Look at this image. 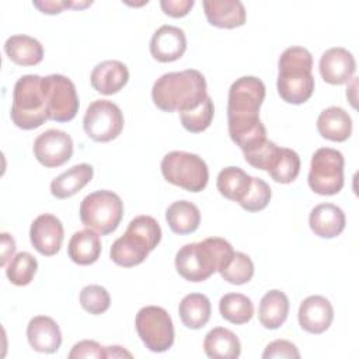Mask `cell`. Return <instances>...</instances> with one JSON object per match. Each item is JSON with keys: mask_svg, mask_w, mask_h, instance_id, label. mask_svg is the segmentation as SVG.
Returning a JSON list of instances; mask_svg holds the SVG:
<instances>
[{"mask_svg": "<svg viewBox=\"0 0 359 359\" xmlns=\"http://www.w3.org/2000/svg\"><path fill=\"white\" fill-rule=\"evenodd\" d=\"M264 100L265 84L254 76L240 77L229 88V136L243 154L258 149L268 140L266 129L259 119V108Z\"/></svg>", "mask_w": 359, "mask_h": 359, "instance_id": "obj_1", "label": "cell"}, {"mask_svg": "<svg viewBox=\"0 0 359 359\" xmlns=\"http://www.w3.org/2000/svg\"><path fill=\"white\" fill-rule=\"evenodd\" d=\"M206 97V80L195 69L165 73L154 81L151 88L153 102L164 112L191 111L199 107Z\"/></svg>", "mask_w": 359, "mask_h": 359, "instance_id": "obj_2", "label": "cell"}, {"mask_svg": "<svg viewBox=\"0 0 359 359\" xmlns=\"http://www.w3.org/2000/svg\"><path fill=\"white\" fill-rule=\"evenodd\" d=\"M234 254L231 244L220 237H209L181 247L175 254L177 272L189 282H203Z\"/></svg>", "mask_w": 359, "mask_h": 359, "instance_id": "obj_3", "label": "cell"}, {"mask_svg": "<svg viewBox=\"0 0 359 359\" xmlns=\"http://www.w3.org/2000/svg\"><path fill=\"white\" fill-rule=\"evenodd\" d=\"M313 56L303 46L285 49L278 60V93L287 104H303L314 91Z\"/></svg>", "mask_w": 359, "mask_h": 359, "instance_id": "obj_4", "label": "cell"}, {"mask_svg": "<svg viewBox=\"0 0 359 359\" xmlns=\"http://www.w3.org/2000/svg\"><path fill=\"white\" fill-rule=\"evenodd\" d=\"M161 240V229L157 220L147 215L136 216L128 224L123 236L111 247V259L123 268L142 264Z\"/></svg>", "mask_w": 359, "mask_h": 359, "instance_id": "obj_5", "label": "cell"}, {"mask_svg": "<svg viewBox=\"0 0 359 359\" xmlns=\"http://www.w3.org/2000/svg\"><path fill=\"white\" fill-rule=\"evenodd\" d=\"M10 116L13 123L24 130L36 129L49 119L41 76L25 74L17 80Z\"/></svg>", "mask_w": 359, "mask_h": 359, "instance_id": "obj_6", "label": "cell"}, {"mask_svg": "<svg viewBox=\"0 0 359 359\" xmlns=\"http://www.w3.org/2000/svg\"><path fill=\"white\" fill-rule=\"evenodd\" d=\"M79 213L87 229L105 236L119 226L123 216V202L115 192L100 189L81 201Z\"/></svg>", "mask_w": 359, "mask_h": 359, "instance_id": "obj_7", "label": "cell"}, {"mask_svg": "<svg viewBox=\"0 0 359 359\" xmlns=\"http://www.w3.org/2000/svg\"><path fill=\"white\" fill-rule=\"evenodd\" d=\"M161 174L167 182L189 192H201L209 181V170L202 157L180 150L163 157Z\"/></svg>", "mask_w": 359, "mask_h": 359, "instance_id": "obj_8", "label": "cell"}, {"mask_svg": "<svg viewBox=\"0 0 359 359\" xmlns=\"http://www.w3.org/2000/svg\"><path fill=\"white\" fill-rule=\"evenodd\" d=\"M309 187L318 195H335L344 187V156L331 147L314 151L309 171Z\"/></svg>", "mask_w": 359, "mask_h": 359, "instance_id": "obj_9", "label": "cell"}, {"mask_svg": "<svg viewBox=\"0 0 359 359\" xmlns=\"http://www.w3.org/2000/svg\"><path fill=\"white\" fill-rule=\"evenodd\" d=\"M136 331L151 352H165L174 344V325L170 314L158 306L142 307L135 320Z\"/></svg>", "mask_w": 359, "mask_h": 359, "instance_id": "obj_10", "label": "cell"}, {"mask_svg": "<svg viewBox=\"0 0 359 359\" xmlns=\"http://www.w3.org/2000/svg\"><path fill=\"white\" fill-rule=\"evenodd\" d=\"M42 90L50 121L69 122L79 112V97L74 83L63 74L42 77Z\"/></svg>", "mask_w": 359, "mask_h": 359, "instance_id": "obj_11", "label": "cell"}, {"mask_svg": "<svg viewBox=\"0 0 359 359\" xmlns=\"http://www.w3.org/2000/svg\"><path fill=\"white\" fill-rule=\"evenodd\" d=\"M86 135L95 142H111L123 129V115L116 104L108 100L93 101L83 118Z\"/></svg>", "mask_w": 359, "mask_h": 359, "instance_id": "obj_12", "label": "cell"}, {"mask_svg": "<svg viewBox=\"0 0 359 359\" xmlns=\"http://www.w3.org/2000/svg\"><path fill=\"white\" fill-rule=\"evenodd\" d=\"M34 156L45 167L53 168L67 163L73 156L70 135L59 129L42 132L34 142Z\"/></svg>", "mask_w": 359, "mask_h": 359, "instance_id": "obj_13", "label": "cell"}, {"mask_svg": "<svg viewBox=\"0 0 359 359\" xmlns=\"http://www.w3.org/2000/svg\"><path fill=\"white\" fill-rule=\"evenodd\" d=\"M63 236L65 231L62 222L50 213L39 215L31 223V244L39 254L45 257H52L59 252L63 243Z\"/></svg>", "mask_w": 359, "mask_h": 359, "instance_id": "obj_14", "label": "cell"}, {"mask_svg": "<svg viewBox=\"0 0 359 359\" xmlns=\"http://www.w3.org/2000/svg\"><path fill=\"white\" fill-rule=\"evenodd\" d=\"M320 74L328 84L339 86L348 83L355 70L356 62L349 50L341 46L327 49L320 59Z\"/></svg>", "mask_w": 359, "mask_h": 359, "instance_id": "obj_15", "label": "cell"}, {"mask_svg": "<svg viewBox=\"0 0 359 359\" xmlns=\"http://www.w3.org/2000/svg\"><path fill=\"white\" fill-rule=\"evenodd\" d=\"M187 50V38L181 28L161 25L151 36L150 53L161 63L178 60Z\"/></svg>", "mask_w": 359, "mask_h": 359, "instance_id": "obj_16", "label": "cell"}, {"mask_svg": "<svg viewBox=\"0 0 359 359\" xmlns=\"http://www.w3.org/2000/svg\"><path fill=\"white\" fill-rule=\"evenodd\" d=\"M299 324L310 334H323L334 320V309L328 299L314 294L306 297L299 307Z\"/></svg>", "mask_w": 359, "mask_h": 359, "instance_id": "obj_17", "label": "cell"}, {"mask_svg": "<svg viewBox=\"0 0 359 359\" xmlns=\"http://www.w3.org/2000/svg\"><path fill=\"white\" fill-rule=\"evenodd\" d=\"M27 338L31 348L42 353H53L62 344L59 325L48 316H36L29 320L27 325Z\"/></svg>", "mask_w": 359, "mask_h": 359, "instance_id": "obj_18", "label": "cell"}, {"mask_svg": "<svg viewBox=\"0 0 359 359\" xmlns=\"http://www.w3.org/2000/svg\"><path fill=\"white\" fill-rule=\"evenodd\" d=\"M129 80L126 65L119 60H104L98 63L90 76L91 86L104 95H112L122 90Z\"/></svg>", "mask_w": 359, "mask_h": 359, "instance_id": "obj_19", "label": "cell"}, {"mask_svg": "<svg viewBox=\"0 0 359 359\" xmlns=\"http://www.w3.org/2000/svg\"><path fill=\"white\" fill-rule=\"evenodd\" d=\"M205 15L217 28H237L245 24V8L240 0H205Z\"/></svg>", "mask_w": 359, "mask_h": 359, "instance_id": "obj_20", "label": "cell"}, {"mask_svg": "<svg viewBox=\"0 0 359 359\" xmlns=\"http://www.w3.org/2000/svg\"><path fill=\"white\" fill-rule=\"evenodd\" d=\"M345 213L341 208L332 203L317 205L309 216L311 231L321 238H334L345 229Z\"/></svg>", "mask_w": 359, "mask_h": 359, "instance_id": "obj_21", "label": "cell"}, {"mask_svg": "<svg viewBox=\"0 0 359 359\" xmlns=\"http://www.w3.org/2000/svg\"><path fill=\"white\" fill-rule=\"evenodd\" d=\"M94 175V168L87 164H76L50 182V194L57 199H66L81 191Z\"/></svg>", "mask_w": 359, "mask_h": 359, "instance_id": "obj_22", "label": "cell"}, {"mask_svg": "<svg viewBox=\"0 0 359 359\" xmlns=\"http://www.w3.org/2000/svg\"><path fill=\"white\" fill-rule=\"evenodd\" d=\"M318 133L332 142H345L352 133V119L341 107H330L317 118Z\"/></svg>", "mask_w": 359, "mask_h": 359, "instance_id": "obj_23", "label": "cell"}, {"mask_svg": "<svg viewBox=\"0 0 359 359\" xmlns=\"http://www.w3.org/2000/svg\"><path fill=\"white\" fill-rule=\"evenodd\" d=\"M4 52L11 62L20 66H35L43 59L41 42L29 35H11L4 42Z\"/></svg>", "mask_w": 359, "mask_h": 359, "instance_id": "obj_24", "label": "cell"}, {"mask_svg": "<svg viewBox=\"0 0 359 359\" xmlns=\"http://www.w3.org/2000/svg\"><path fill=\"white\" fill-rule=\"evenodd\" d=\"M69 258L77 265H91L101 254V240L97 231L84 229L76 231L67 245Z\"/></svg>", "mask_w": 359, "mask_h": 359, "instance_id": "obj_25", "label": "cell"}, {"mask_svg": "<svg viewBox=\"0 0 359 359\" xmlns=\"http://www.w3.org/2000/svg\"><path fill=\"white\" fill-rule=\"evenodd\" d=\"M203 351L212 359H236L241 353V344L233 331L216 327L206 334Z\"/></svg>", "mask_w": 359, "mask_h": 359, "instance_id": "obj_26", "label": "cell"}, {"mask_svg": "<svg viewBox=\"0 0 359 359\" xmlns=\"http://www.w3.org/2000/svg\"><path fill=\"white\" fill-rule=\"evenodd\" d=\"M287 314H289V299L283 292L278 289H272L262 296L259 302V309H258V318L265 328L268 330L279 328L286 321Z\"/></svg>", "mask_w": 359, "mask_h": 359, "instance_id": "obj_27", "label": "cell"}, {"mask_svg": "<svg viewBox=\"0 0 359 359\" xmlns=\"http://www.w3.org/2000/svg\"><path fill=\"white\" fill-rule=\"evenodd\" d=\"M165 220L175 234H191L201 223L198 206L188 201H175L165 210Z\"/></svg>", "mask_w": 359, "mask_h": 359, "instance_id": "obj_28", "label": "cell"}, {"mask_svg": "<svg viewBox=\"0 0 359 359\" xmlns=\"http://www.w3.org/2000/svg\"><path fill=\"white\" fill-rule=\"evenodd\" d=\"M178 314L187 328L199 330L205 327L210 318V300L202 293H189L181 300Z\"/></svg>", "mask_w": 359, "mask_h": 359, "instance_id": "obj_29", "label": "cell"}, {"mask_svg": "<svg viewBox=\"0 0 359 359\" xmlns=\"http://www.w3.org/2000/svg\"><path fill=\"white\" fill-rule=\"evenodd\" d=\"M252 177L243 171L240 167H226L223 168L216 180L217 191L222 196L240 203L250 191Z\"/></svg>", "mask_w": 359, "mask_h": 359, "instance_id": "obj_30", "label": "cell"}, {"mask_svg": "<svg viewBox=\"0 0 359 359\" xmlns=\"http://www.w3.org/2000/svg\"><path fill=\"white\" fill-rule=\"evenodd\" d=\"M219 311L231 324H245L254 316V304L250 297L241 293H227L219 302Z\"/></svg>", "mask_w": 359, "mask_h": 359, "instance_id": "obj_31", "label": "cell"}, {"mask_svg": "<svg viewBox=\"0 0 359 359\" xmlns=\"http://www.w3.org/2000/svg\"><path fill=\"white\" fill-rule=\"evenodd\" d=\"M266 171L273 181L290 184L300 172V157L294 150L280 147Z\"/></svg>", "mask_w": 359, "mask_h": 359, "instance_id": "obj_32", "label": "cell"}, {"mask_svg": "<svg viewBox=\"0 0 359 359\" xmlns=\"http://www.w3.org/2000/svg\"><path fill=\"white\" fill-rule=\"evenodd\" d=\"M36 269L38 262L35 257L27 251H21L10 259L6 268V275L13 285L25 286L31 283L36 273Z\"/></svg>", "mask_w": 359, "mask_h": 359, "instance_id": "obj_33", "label": "cell"}, {"mask_svg": "<svg viewBox=\"0 0 359 359\" xmlns=\"http://www.w3.org/2000/svg\"><path fill=\"white\" fill-rule=\"evenodd\" d=\"M220 276L231 285H244L254 275V264L244 252H234L219 271Z\"/></svg>", "mask_w": 359, "mask_h": 359, "instance_id": "obj_34", "label": "cell"}, {"mask_svg": "<svg viewBox=\"0 0 359 359\" xmlns=\"http://www.w3.org/2000/svg\"><path fill=\"white\" fill-rule=\"evenodd\" d=\"M215 115V107L212 98L208 95L206 100L196 108L191 111H185L180 114L181 123L185 130L191 133H199L206 130L213 119Z\"/></svg>", "mask_w": 359, "mask_h": 359, "instance_id": "obj_35", "label": "cell"}, {"mask_svg": "<svg viewBox=\"0 0 359 359\" xmlns=\"http://www.w3.org/2000/svg\"><path fill=\"white\" fill-rule=\"evenodd\" d=\"M80 304L87 313L97 316L109 309L111 297L104 286L87 285L80 292Z\"/></svg>", "mask_w": 359, "mask_h": 359, "instance_id": "obj_36", "label": "cell"}, {"mask_svg": "<svg viewBox=\"0 0 359 359\" xmlns=\"http://www.w3.org/2000/svg\"><path fill=\"white\" fill-rule=\"evenodd\" d=\"M271 195L272 192L269 185L264 180L252 177L250 191L238 205L247 212H259L268 206Z\"/></svg>", "mask_w": 359, "mask_h": 359, "instance_id": "obj_37", "label": "cell"}, {"mask_svg": "<svg viewBox=\"0 0 359 359\" xmlns=\"http://www.w3.org/2000/svg\"><path fill=\"white\" fill-rule=\"evenodd\" d=\"M279 146H276L273 142L271 140H266L262 146H259L258 149L244 154V158L245 161L252 165L254 168H258V170H268V167L271 165L272 160L275 158V156L278 154L279 151Z\"/></svg>", "mask_w": 359, "mask_h": 359, "instance_id": "obj_38", "label": "cell"}, {"mask_svg": "<svg viewBox=\"0 0 359 359\" xmlns=\"http://www.w3.org/2000/svg\"><path fill=\"white\" fill-rule=\"evenodd\" d=\"M79 358H107L105 346H101L97 341L84 339L73 345L69 359H79Z\"/></svg>", "mask_w": 359, "mask_h": 359, "instance_id": "obj_39", "label": "cell"}, {"mask_svg": "<svg viewBox=\"0 0 359 359\" xmlns=\"http://www.w3.org/2000/svg\"><path fill=\"white\" fill-rule=\"evenodd\" d=\"M264 359H271V358H300V352L297 351L296 345L292 344L290 341L286 339H276L271 344L266 345L264 353Z\"/></svg>", "mask_w": 359, "mask_h": 359, "instance_id": "obj_40", "label": "cell"}, {"mask_svg": "<svg viewBox=\"0 0 359 359\" xmlns=\"http://www.w3.org/2000/svg\"><path fill=\"white\" fill-rule=\"evenodd\" d=\"M194 4H195L194 0H161L160 1V6L164 14L172 18H180L187 15L194 7Z\"/></svg>", "mask_w": 359, "mask_h": 359, "instance_id": "obj_41", "label": "cell"}, {"mask_svg": "<svg viewBox=\"0 0 359 359\" xmlns=\"http://www.w3.org/2000/svg\"><path fill=\"white\" fill-rule=\"evenodd\" d=\"M14 251H15L14 238L8 233H1V261H0L1 266H6V264L10 262Z\"/></svg>", "mask_w": 359, "mask_h": 359, "instance_id": "obj_42", "label": "cell"}, {"mask_svg": "<svg viewBox=\"0 0 359 359\" xmlns=\"http://www.w3.org/2000/svg\"><path fill=\"white\" fill-rule=\"evenodd\" d=\"M32 4L43 14H59L67 7V1H34Z\"/></svg>", "mask_w": 359, "mask_h": 359, "instance_id": "obj_43", "label": "cell"}, {"mask_svg": "<svg viewBox=\"0 0 359 359\" xmlns=\"http://www.w3.org/2000/svg\"><path fill=\"white\" fill-rule=\"evenodd\" d=\"M105 353H107V358H123V356L132 358L130 352L125 351L122 346H118V345L105 346Z\"/></svg>", "mask_w": 359, "mask_h": 359, "instance_id": "obj_44", "label": "cell"}]
</instances>
